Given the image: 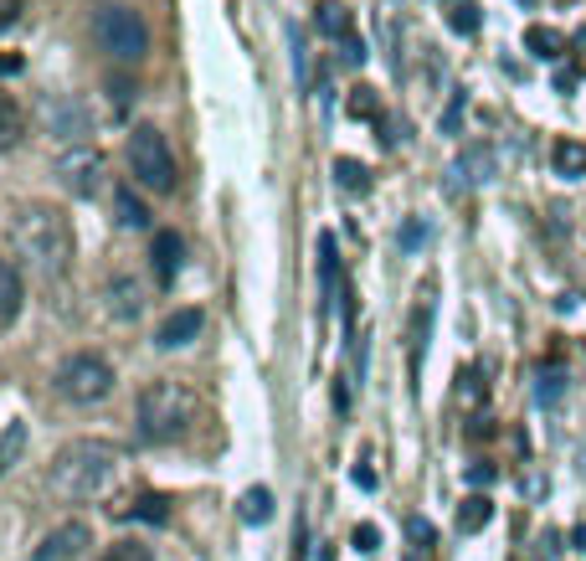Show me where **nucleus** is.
<instances>
[{
  "instance_id": "obj_21",
  "label": "nucleus",
  "mask_w": 586,
  "mask_h": 561,
  "mask_svg": "<svg viewBox=\"0 0 586 561\" xmlns=\"http://www.w3.org/2000/svg\"><path fill=\"white\" fill-rule=\"evenodd\" d=\"M566 397V366L561 360H551V366H540L536 371V402L540 408H555Z\"/></svg>"
},
{
  "instance_id": "obj_9",
  "label": "nucleus",
  "mask_w": 586,
  "mask_h": 561,
  "mask_svg": "<svg viewBox=\"0 0 586 561\" xmlns=\"http://www.w3.org/2000/svg\"><path fill=\"white\" fill-rule=\"evenodd\" d=\"M150 263H154V284L160 289H170L175 278H181V268H185V238L181 232H154V242H150Z\"/></svg>"
},
{
  "instance_id": "obj_16",
  "label": "nucleus",
  "mask_w": 586,
  "mask_h": 561,
  "mask_svg": "<svg viewBox=\"0 0 586 561\" xmlns=\"http://www.w3.org/2000/svg\"><path fill=\"white\" fill-rule=\"evenodd\" d=\"M319 294H324V309L340 299V248H335V232L319 238Z\"/></svg>"
},
{
  "instance_id": "obj_42",
  "label": "nucleus",
  "mask_w": 586,
  "mask_h": 561,
  "mask_svg": "<svg viewBox=\"0 0 586 561\" xmlns=\"http://www.w3.org/2000/svg\"><path fill=\"white\" fill-rule=\"evenodd\" d=\"M571 541H576V551H586V526H576V530H571Z\"/></svg>"
},
{
  "instance_id": "obj_26",
  "label": "nucleus",
  "mask_w": 586,
  "mask_h": 561,
  "mask_svg": "<svg viewBox=\"0 0 586 561\" xmlns=\"http://www.w3.org/2000/svg\"><path fill=\"white\" fill-rule=\"evenodd\" d=\"M237 515H242L248 526H268V520H273V494L263 490V484H252V490L242 494V505H237Z\"/></svg>"
},
{
  "instance_id": "obj_30",
  "label": "nucleus",
  "mask_w": 586,
  "mask_h": 561,
  "mask_svg": "<svg viewBox=\"0 0 586 561\" xmlns=\"http://www.w3.org/2000/svg\"><path fill=\"white\" fill-rule=\"evenodd\" d=\"M351 114H355V119H376V124H381V103H376V88H355V93H351Z\"/></svg>"
},
{
  "instance_id": "obj_35",
  "label": "nucleus",
  "mask_w": 586,
  "mask_h": 561,
  "mask_svg": "<svg viewBox=\"0 0 586 561\" xmlns=\"http://www.w3.org/2000/svg\"><path fill=\"white\" fill-rule=\"evenodd\" d=\"M463 108H469V99H463V93H452L448 114H443V135H458V124H463Z\"/></svg>"
},
{
  "instance_id": "obj_33",
  "label": "nucleus",
  "mask_w": 586,
  "mask_h": 561,
  "mask_svg": "<svg viewBox=\"0 0 586 561\" xmlns=\"http://www.w3.org/2000/svg\"><path fill=\"white\" fill-rule=\"evenodd\" d=\"M165 515H170V511H165V500H160V494H145L135 511H129V520H154V526H160Z\"/></svg>"
},
{
  "instance_id": "obj_36",
  "label": "nucleus",
  "mask_w": 586,
  "mask_h": 561,
  "mask_svg": "<svg viewBox=\"0 0 586 561\" xmlns=\"http://www.w3.org/2000/svg\"><path fill=\"white\" fill-rule=\"evenodd\" d=\"M494 479H499V469H494V463H473V469H469V484H473V490H489Z\"/></svg>"
},
{
  "instance_id": "obj_1",
  "label": "nucleus",
  "mask_w": 586,
  "mask_h": 561,
  "mask_svg": "<svg viewBox=\"0 0 586 561\" xmlns=\"http://www.w3.org/2000/svg\"><path fill=\"white\" fill-rule=\"evenodd\" d=\"M11 248H16L21 268L32 273V278L57 284L72 268V221L62 217V206H51V202L21 206L16 221H11Z\"/></svg>"
},
{
  "instance_id": "obj_40",
  "label": "nucleus",
  "mask_w": 586,
  "mask_h": 561,
  "mask_svg": "<svg viewBox=\"0 0 586 561\" xmlns=\"http://www.w3.org/2000/svg\"><path fill=\"white\" fill-rule=\"evenodd\" d=\"M555 551H561V536H555V530H545V536H540V557L551 561Z\"/></svg>"
},
{
  "instance_id": "obj_15",
  "label": "nucleus",
  "mask_w": 586,
  "mask_h": 561,
  "mask_svg": "<svg viewBox=\"0 0 586 561\" xmlns=\"http://www.w3.org/2000/svg\"><path fill=\"white\" fill-rule=\"evenodd\" d=\"M427 335H433V299L422 294L412 320H406V351H412V376L422 371V356H427Z\"/></svg>"
},
{
  "instance_id": "obj_14",
  "label": "nucleus",
  "mask_w": 586,
  "mask_h": 561,
  "mask_svg": "<svg viewBox=\"0 0 586 561\" xmlns=\"http://www.w3.org/2000/svg\"><path fill=\"white\" fill-rule=\"evenodd\" d=\"M452 186H484V181H494V150L489 145H473V150L458 154V165H452Z\"/></svg>"
},
{
  "instance_id": "obj_23",
  "label": "nucleus",
  "mask_w": 586,
  "mask_h": 561,
  "mask_svg": "<svg viewBox=\"0 0 586 561\" xmlns=\"http://www.w3.org/2000/svg\"><path fill=\"white\" fill-rule=\"evenodd\" d=\"M489 520H494V500H489V494H469V500L458 505V530H463V536L484 530Z\"/></svg>"
},
{
  "instance_id": "obj_6",
  "label": "nucleus",
  "mask_w": 586,
  "mask_h": 561,
  "mask_svg": "<svg viewBox=\"0 0 586 561\" xmlns=\"http://www.w3.org/2000/svg\"><path fill=\"white\" fill-rule=\"evenodd\" d=\"M114 366L99 356V351H78V356H68L62 366H57V376H51V387H57V397L62 402H78V408H88V402H103L108 391H114Z\"/></svg>"
},
{
  "instance_id": "obj_27",
  "label": "nucleus",
  "mask_w": 586,
  "mask_h": 561,
  "mask_svg": "<svg viewBox=\"0 0 586 561\" xmlns=\"http://www.w3.org/2000/svg\"><path fill=\"white\" fill-rule=\"evenodd\" d=\"M448 26L458 36H473L484 26V11H479V0H448Z\"/></svg>"
},
{
  "instance_id": "obj_10",
  "label": "nucleus",
  "mask_w": 586,
  "mask_h": 561,
  "mask_svg": "<svg viewBox=\"0 0 586 561\" xmlns=\"http://www.w3.org/2000/svg\"><path fill=\"white\" fill-rule=\"evenodd\" d=\"M103 305H108L114 320H139L145 314V284H139L135 273H114L108 289H103Z\"/></svg>"
},
{
  "instance_id": "obj_20",
  "label": "nucleus",
  "mask_w": 586,
  "mask_h": 561,
  "mask_svg": "<svg viewBox=\"0 0 586 561\" xmlns=\"http://www.w3.org/2000/svg\"><path fill=\"white\" fill-rule=\"evenodd\" d=\"M525 47H530V57H540V62H561V57H566V36L551 32V26H530V32H525Z\"/></svg>"
},
{
  "instance_id": "obj_25",
  "label": "nucleus",
  "mask_w": 586,
  "mask_h": 561,
  "mask_svg": "<svg viewBox=\"0 0 586 561\" xmlns=\"http://www.w3.org/2000/svg\"><path fill=\"white\" fill-rule=\"evenodd\" d=\"M21 454H26V423H5V433H0V479L16 469Z\"/></svg>"
},
{
  "instance_id": "obj_34",
  "label": "nucleus",
  "mask_w": 586,
  "mask_h": 561,
  "mask_svg": "<svg viewBox=\"0 0 586 561\" xmlns=\"http://www.w3.org/2000/svg\"><path fill=\"white\" fill-rule=\"evenodd\" d=\"M288 47H294V72H299V83H309V47H303L299 26H288Z\"/></svg>"
},
{
  "instance_id": "obj_28",
  "label": "nucleus",
  "mask_w": 586,
  "mask_h": 561,
  "mask_svg": "<svg viewBox=\"0 0 586 561\" xmlns=\"http://www.w3.org/2000/svg\"><path fill=\"white\" fill-rule=\"evenodd\" d=\"M406 536H412V561H427V557L437 551V530H433V520L412 515V520H406Z\"/></svg>"
},
{
  "instance_id": "obj_19",
  "label": "nucleus",
  "mask_w": 586,
  "mask_h": 561,
  "mask_svg": "<svg viewBox=\"0 0 586 561\" xmlns=\"http://www.w3.org/2000/svg\"><path fill=\"white\" fill-rule=\"evenodd\" d=\"M114 211H118V227H129V232H145V227H150V206L139 202L129 186H114Z\"/></svg>"
},
{
  "instance_id": "obj_18",
  "label": "nucleus",
  "mask_w": 586,
  "mask_h": 561,
  "mask_svg": "<svg viewBox=\"0 0 586 561\" xmlns=\"http://www.w3.org/2000/svg\"><path fill=\"white\" fill-rule=\"evenodd\" d=\"M21 299H26V284H21V273L0 257V330L21 314Z\"/></svg>"
},
{
  "instance_id": "obj_29",
  "label": "nucleus",
  "mask_w": 586,
  "mask_h": 561,
  "mask_svg": "<svg viewBox=\"0 0 586 561\" xmlns=\"http://www.w3.org/2000/svg\"><path fill=\"white\" fill-rule=\"evenodd\" d=\"M427 238H433V227H427L422 217H412V221L402 227V232H397V248H402V253H417V248H422Z\"/></svg>"
},
{
  "instance_id": "obj_39",
  "label": "nucleus",
  "mask_w": 586,
  "mask_h": 561,
  "mask_svg": "<svg viewBox=\"0 0 586 561\" xmlns=\"http://www.w3.org/2000/svg\"><path fill=\"white\" fill-rule=\"evenodd\" d=\"M351 479H355V484H360V490H376V484H381V479H376V469H370V463H355V469H351Z\"/></svg>"
},
{
  "instance_id": "obj_8",
  "label": "nucleus",
  "mask_w": 586,
  "mask_h": 561,
  "mask_svg": "<svg viewBox=\"0 0 586 561\" xmlns=\"http://www.w3.org/2000/svg\"><path fill=\"white\" fill-rule=\"evenodd\" d=\"M88 546H93L88 520H62V526H51L47 536L32 546V561H78Z\"/></svg>"
},
{
  "instance_id": "obj_31",
  "label": "nucleus",
  "mask_w": 586,
  "mask_h": 561,
  "mask_svg": "<svg viewBox=\"0 0 586 561\" xmlns=\"http://www.w3.org/2000/svg\"><path fill=\"white\" fill-rule=\"evenodd\" d=\"M99 561H150V546L145 541H114Z\"/></svg>"
},
{
  "instance_id": "obj_7",
  "label": "nucleus",
  "mask_w": 586,
  "mask_h": 561,
  "mask_svg": "<svg viewBox=\"0 0 586 561\" xmlns=\"http://www.w3.org/2000/svg\"><path fill=\"white\" fill-rule=\"evenodd\" d=\"M99 175H103L99 150L72 145V150L57 154V181H62V191H72V196H93V191H99Z\"/></svg>"
},
{
  "instance_id": "obj_4",
  "label": "nucleus",
  "mask_w": 586,
  "mask_h": 561,
  "mask_svg": "<svg viewBox=\"0 0 586 561\" xmlns=\"http://www.w3.org/2000/svg\"><path fill=\"white\" fill-rule=\"evenodd\" d=\"M88 36H93V47H99L103 57H114V62H124V68L145 62V51H150V26H145V16H139L135 5H118V0L93 5Z\"/></svg>"
},
{
  "instance_id": "obj_41",
  "label": "nucleus",
  "mask_w": 586,
  "mask_h": 561,
  "mask_svg": "<svg viewBox=\"0 0 586 561\" xmlns=\"http://www.w3.org/2000/svg\"><path fill=\"white\" fill-rule=\"evenodd\" d=\"M11 72H21V57H0V78H11Z\"/></svg>"
},
{
  "instance_id": "obj_24",
  "label": "nucleus",
  "mask_w": 586,
  "mask_h": 561,
  "mask_svg": "<svg viewBox=\"0 0 586 561\" xmlns=\"http://www.w3.org/2000/svg\"><path fill=\"white\" fill-rule=\"evenodd\" d=\"M335 181L345 196H366L370 191V165H360V160H351V154H340L335 160Z\"/></svg>"
},
{
  "instance_id": "obj_3",
  "label": "nucleus",
  "mask_w": 586,
  "mask_h": 561,
  "mask_svg": "<svg viewBox=\"0 0 586 561\" xmlns=\"http://www.w3.org/2000/svg\"><path fill=\"white\" fill-rule=\"evenodd\" d=\"M196 412H202V402H196L191 387H181V381H150L135 402V427L145 443L165 448V443H181L196 427Z\"/></svg>"
},
{
  "instance_id": "obj_12",
  "label": "nucleus",
  "mask_w": 586,
  "mask_h": 561,
  "mask_svg": "<svg viewBox=\"0 0 586 561\" xmlns=\"http://www.w3.org/2000/svg\"><path fill=\"white\" fill-rule=\"evenodd\" d=\"M202 324H206L202 309H175V314H165V320H160L154 345H160V351H181V345H191L196 335H202Z\"/></svg>"
},
{
  "instance_id": "obj_37",
  "label": "nucleus",
  "mask_w": 586,
  "mask_h": 561,
  "mask_svg": "<svg viewBox=\"0 0 586 561\" xmlns=\"http://www.w3.org/2000/svg\"><path fill=\"white\" fill-rule=\"evenodd\" d=\"M21 21V0H0V32H11Z\"/></svg>"
},
{
  "instance_id": "obj_17",
  "label": "nucleus",
  "mask_w": 586,
  "mask_h": 561,
  "mask_svg": "<svg viewBox=\"0 0 586 561\" xmlns=\"http://www.w3.org/2000/svg\"><path fill=\"white\" fill-rule=\"evenodd\" d=\"M551 165H555L561 181H586V145L582 139H555Z\"/></svg>"
},
{
  "instance_id": "obj_13",
  "label": "nucleus",
  "mask_w": 586,
  "mask_h": 561,
  "mask_svg": "<svg viewBox=\"0 0 586 561\" xmlns=\"http://www.w3.org/2000/svg\"><path fill=\"white\" fill-rule=\"evenodd\" d=\"M314 26H319V36H330V42H340V47H351L355 42V16L340 5V0H319Z\"/></svg>"
},
{
  "instance_id": "obj_32",
  "label": "nucleus",
  "mask_w": 586,
  "mask_h": 561,
  "mask_svg": "<svg viewBox=\"0 0 586 561\" xmlns=\"http://www.w3.org/2000/svg\"><path fill=\"white\" fill-rule=\"evenodd\" d=\"M351 546L360 551V557L381 551V526H370V520H366V526H355V530H351Z\"/></svg>"
},
{
  "instance_id": "obj_11",
  "label": "nucleus",
  "mask_w": 586,
  "mask_h": 561,
  "mask_svg": "<svg viewBox=\"0 0 586 561\" xmlns=\"http://www.w3.org/2000/svg\"><path fill=\"white\" fill-rule=\"evenodd\" d=\"M47 129H51L57 139H72V145H83L93 124H88V108H83L78 99H51V103H47Z\"/></svg>"
},
{
  "instance_id": "obj_38",
  "label": "nucleus",
  "mask_w": 586,
  "mask_h": 561,
  "mask_svg": "<svg viewBox=\"0 0 586 561\" xmlns=\"http://www.w3.org/2000/svg\"><path fill=\"white\" fill-rule=\"evenodd\" d=\"M108 99H114V108L124 114V108H129V99H135V88H129V83H108Z\"/></svg>"
},
{
  "instance_id": "obj_2",
  "label": "nucleus",
  "mask_w": 586,
  "mask_h": 561,
  "mask_svg": "<svg viewBox=\"0 0 586 561\" xmlns=\"http://www.w3.org/2000/svg\"><path fill=\"white\" fill-rule=\"evenodd\" d=\"M118 448L103 438H72L57 448V459L47 469V490L68 505H83V500H99L118 484Z\"/></svg>"
},
{
  "instance_id": "obj_22",
  "label": "nucleus",
  "mask_w": 586,
  "mask_h": 561,
  "mask_svg": "<svg viewBox=\"0 0 586 561\" xmlns=\"http://www.w3.org/2000/svg\"><path fill=\"white\" fill-rule=\"evenodd\" d=\"M21 135H26V114L16 108V99H5V93H0V154L16 150Z\"/></svg>"
},
{
  "instance_id": "obj_5",
  "label": "nucleus",
  "mask_w": 586,
  "mask_h": 561,
  "mask_svg": "<svg viewBox=\"0 0 586 561\" xmlns=\"http://www.w3.org/2000/svg\"><path fill=\"white\" fill-rule=\"evenodd\" d=\"M129 175H135L145 191L154 196H170L181 171H175V150H170V139L154 129V124H135L129 129Z\"/></svg>"
}]
</instances>
